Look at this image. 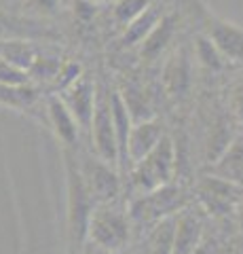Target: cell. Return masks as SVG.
<instances>
[{
    "instance_id": "cell-6",
    "label": "cell",
    "mask_w": 243,
    "mask_h": 254,
    "mask_svg": "<svg viewBox=\"0 0 243 254\" xmlns=\"http://www.w3.org/2000/svg\"><path fill=\"white\" fill-rule=\"evenodd\" d=\"M197 195H199V203L207 214H211V216H226V214L239 210L243 201V187L226 178L207 174V176H201L197 182Z\"/></svg>"
},
{
    "instance_id": "cell-25",
    "label": "cell",
    "mask_w": 243,
    "mask_h": 254,
    "mask_svg": "<svg viewBox=\"0 0 243 254\" xmlns=\"http://www.w3.org/2000/svg\"><path fill=\"white\" fill-rule=\"evenodd\" d=\"M152 4V0H116L114 4V19L121 26H129V23L142 15L148 6Z\"/></svg>"
},
{
    "instance_id": "cell-2",
    "label": "cell",
    "mask_w": 243,
    "mask_h": 254,
    "mask_svg": "<svg viewBox=\"0 0 243 254\" xmlns=\"http://www.w3.org/2000/svg\"><path fill=\"white\" fill-rule=\"evenodd\" d=\"M178 172V153H176V142L171 136H163L150 153L142 161H138L129 170L131 187L138 195L154 190L159 187H165L174 180Z\"/></svg>"
},
{
    "instance_id": "cell-27",
    "label": "cell",
    "mask_w": 243,
    "mask_h": 254,
    "mask_svg": "<svg viewBox=\"0 0 243 254\" xmlns=\"http://www.w3.org/2000/svg\"><path fill=\"white\" fill-rule=\"evenodd\" d=\"M83 74H85L83 72V66L78 62H64V64H61V70H59L57 78L53 81V83H55V89L57 91L68 89V87L72 85V83H76Z\"/></svg>"
},
{
    "instance_id": "cell-8",
    "label": "cell",
    "mask_w": 243,
    "mask_h": 254,
    "mask_svg": "<svg viewBox=\"0 0 243 254\" xmlns=\"http://www.w3.org/2000/svg\"><path fill=\"white\" fill-rule=\"evenodd\" d=\"M203 17H205L203 34L218 47V51L224 55V60L243 62V28L209 13H203Z\"/></svg>"
},
{
    "instance_id": "cell-33",
    "label": "cell",
    "mask_w": 243,
    "mask_h": 254,
    "mask_svg": "<svg viewBox=\"0 0 243 254\" xmlns=\"http://www.w3.org/2000/svg\"><path fill=\"white\" fill-rule=\"evenodd\" d=\"M76 254H89V252H76Z\"/></svg>"
},
{
    "instance_id": "cell-16",
    "label": "cell",
    "mask_w": 243,
    "mask_h": 254,
    "mask_svg": "<svg viewBox=\"0 0 243 254\" xmlns=\"http://www.w3.org/2000/svg\"><path fill=\"white\" fill-rule=\"evenodd\" d=\"M207 174L226 178L243 187V133H237V138L231 142V146L214 163L207 165Z\"/></svg>"
},
{
    "instance_id": "cell-29",
    "label": "cell",
    "mask_w": 243,
    "mask_h": 254,
    "mask_svg": "<svg viewBox=\"0 0 243 254\" xmlns=\"http://www.w3.org/2000/svg\"><path fill=\"white\" fill-rule=\"evenodd\" d=\"M61 0H23V4L30 11H36L38 15H55Z\"/></svg>"
},
{
    "instance_id": "cell-7",
    "label": "cell",
    "mask_w": 243,
    "mask_h": 254,
    "mask_svg": "<svg viewBox=\"0 0 243 254\" xmlns=\"http://www.w3.org/2000/svg\"><path fill=\"white\" fill-rule=\"evenodd\" d=\"M78 165H81L83 178L87 182V189L96 203L116 201L121 193V178L116 172V165L106 163L99 157H83Z\"/></svg>"
},
{
    "instance_id": "cell-28",
    "label": "cell",
    "mask_w": 243,
    "mask_h": 254,
    "mask_svg": "<svg viewBox=\"0 0 243 254\" xmlns=\"http://www.w3.org/2000/svg\"><path fill=\"white\" fill-rule=\"evenodd\" d=\"M229 106H231V115L235 117V121L243 123V81H239V83L231 89Z\"/></svg>"
},
{
    "instance_id": "cell-19",
    "label": "cell",
    "mask_w": 243,
    "mask_h": 254,
    "mask_svg": "<svg viewBox=\"0 0 243 254\" xmlns=\"http://www.w3.org/2000/svg\"><path fill=\"white\" fill-rule=\"evenodd\" d=\"M176 227H178V214H171L152 225L150 233L146 237V254H171L174 252L176 240Z\"/></svg>"
},
{
    "instance_id": "cell-20",
    "label": "cell",
    "mask_w": 243,
    "mask_h": 254,
    "mask_svg": "<svg viewBox=\"0 0 243 254\" xmlns=\"http://www.w3.org/2000/svg\"><path fill=\"white\" fill-rule=\"evenodd\" d=\"M237 138L233 123L226 117H218L209 127V136H207V144H205V161L211 165L220 157L226 148L231 146V142Z\"/></svg>"
},
{
    "instance_id": "cell-1",
    "label": "cell",
    "mask_w": 243,
    "mask_h": 254,
    "mask_svg": "<svg viewBox=\"0 0 243 254\" xmlns=\"http://www.w3.org/2000/svg\"><path fill=\"white\" fill-rule=\"evenodd\" d=\"M64 159H66V185H68V233L70 240L81 246L87 242L89 218L97 203L89 193L87 182L83 178L81 165H78V159L72 153V148L64 150Z\"/></svg>"
},
{
    "instance_id": "cell-11",
    "label": "cell",
    "mask_w": 243,
    "mask_h": 254,
    "mask_svg": "<svg viewBox=\"0 0 243 254\" xmlns=\"http://www.w3.org/2000/svg\"><path fill=\"white\" fill-rule=\"evenodd\" d=\"M68 108L72 110V115L76 117L78 125L83 131H91V121H93V113H96V98H97V87L91 81L87 74H83L76 83H72L59 93Z\"/></svg>"
},
{
    "instance_id": "cell-4",
    "label": "cell",
    "mask_w": 243,
    "mask_h": 254,
    "mask_svg": "<svg viewBox=\"0 0 243 254\" xmlns=\"http://www.w3.org/2000/svg\"><path fill=\"white\" fill-rule=\"evenodd\" d=\"M191 197L186 195V190L182 187L176 185H165L154 190L138 195L129 205V218L133 225H156L159 220L165 216L182 212Z\"/></svg>"
},
{
    "instance_id": "cell-22",
    "label": "cell",
    "mask_w": 243,
    "mask_h": 254,
    "mask_svg": "<svg viewBox=\"0 0 243 254\" xmlns=\"http://www.w3.org/2000/svg\"><path fill=\"white\" fill-rule=\"evenodd\" d=\"M38 55V49L32 41L26 38H9V41H0V58L9 64H15L23 70H30Z\"/></svg>"
},
{
    "instance_id": "cell-5",
    "label": "cell",
    "mask_w": 243,
    "mask_h": 254,
    "mask_svg": "<svg viewBox=\"0 0 243 254\" xmlns=\"http://www.w3.org/2000/svg\"><path fill=\"white\" fill-rule=\"evenodd\" d=\"M110 91L104 85L97 87L96 98V113L91 121V144L96 148V157L104 159L106 163L119 165V144H116V131H114V119H112V104H110Z\"/></svg>"
},
{
    "instance_id": "cell-30",
    "label": "cell",
    "mask_w": 243,
    "mask_h": 254,
    "mask_svg": "<svg viewBox=\"0 0 243 254\" xmlns=\"http://www.w3.org/2000/svg\"><path fill=\"white\" fill-rule=\"evenodd\" d=\"M74 13L81 21H89L96 15V4H93V0H78L74 4Z\"/></svg>"
},
{
    "instance_id": "cell-24",
    "label": "cell",
    "mask_w": 243,
    "mask_h": 254,
    "mask_svg": "<svg viewBox=\"0 0 243 254\" xmlns=\"http://www.w3.org/2000/svg\"><path fill=\"white\" fill-rule=\"evenodd\" d=\"M61 70V62L55 55H45V53H38L36 60L32 64V68L28 70L30 78H36L41 83H53L57 78Z\"/></svg>"
},
{
    "instance_id": "cell-21",
    "label": "cell",
    "mask_w": 243,
    "mask_h": 254,
    "mask_svg": "<svg viewBox=\"0 0 243 254\" xmlns=\"http://www.w3.org/2000/svg\"><path fill=\"white\" fill-rule=\"evenodd\" d=\"M161 17H163L161 11L156 9L154 4H150L142 15H138V17L133 19L129 26H125L123 38H121L123 47H136V45H142V41H144L148 34H150L152 28L161 21Z\"/></svg>"
},
{
    "instance_id": "cell-18",
    "label": "cell",
    "mask_w": 243,
    "mask_h": 254,
    "mask_svg": "<svg viewBox=\"0 0 243 254\" xmlns=\"http://www.w3.org/2000/svg\"><path fill=\"white\" fill-rule=\"evenodd\" d=\"M41 100V89L32 83L28 85H2L0 83V106L17 110V113H30Z\"/></svg>"
},
{
    "instance_id": "cell-13",
    "label": "cell",
    "mask_w": 243,
    "mask_h": 254,
    "mask_svg": "<svg viewBox=\"0 0 243 254\" xmlns=\"http://www.w3.org/2000/svg\"><path fill=\"white\" fill-rule=\"evenodd\" d=\"M203 246V220L197 212L184 208L178 212V227L174 252L171 254H197Z\"/></svg>"
},
{
    "instance_id": "cell-31",
    "label": "cell",
    "mask_w": 243,
    "mask_h": 254,
    "mask_svg": "<svg viewBox=\"0 0 243 254\" xmlns=\"http://www.w3.org/2000/svg\"><path fill=\"white\" fill-rule=\"evenodd\" d=\"M237 216H239V227L243 229V201H241V205H239V210H237Z\"/></svg>"
},
{
    "instance_id": "cell-23",
    "label": "cell",
    "mask_w": 243,
    "mask_h": 254,
    "mask_svg": "<svg viewBox=\"0 0 243 254\" xmlns=\"http://www.w3.org/2000/svg\"><path fill=\"white\" fill-rule=\"evenodd\" d=\"M194 55H197L201 66L207 70H222L224 66V55L218 51V47L205 34L194 36Z\"/></svg>"
},
{
    "instance_id": "cell-12",
    "label": "cell",
    "mask_w": 243,
    "mask_h": 254,
    "mask_svg": "<svg viewBox=\"0 0 243 254\" xmlns=\"http://www.w3.org/2000/svg\"><path fill=\"white\" fill-rule=\"evenodd\" d=\"M165 136V127L156 119H146V121L133 123V129L129 133V144H127V161L129 170L138 161L150 153V150L159 144V140Z\"/></svg>"
},
{
    "instance_id": "cell-15",
    "label": "cell",
    "mask_w": 243,
    "mask_h": 254,
    "mask_svg": "<svg viewBox=\"0 0 243 254\" xmlns=\"http://www.w3.org/2000/svg\"><path fill=\"white\" fill-rule=\"evenodd\" d=\"M110 104H112V119H114V131H116V144H119V168L121 172L129 170L127 161V144H129V133L133 129V117L127 108L121 91H112L110 95Z\"/></svg>"
},
{
    "instance_id": "cell-3",
    "label": "cell",
    "mask_w": 243,
    "mask_h": 254,
    "mask_svg": "<svg viewBox=\"0 0 243 254\" xmlns=\"http://www.w3.org/2000/svg\"><path fill=\"white\" fill-rule=\"evenodd\" d=\"M131 218L114 201L97 203L91 212L87 227V242L104 252H121L129 242Z\"/></svg>"
},
{
    "instance_id": "cell-14",
    "label": "cell",
    "mask_w": 243,
    "mask_h": 254,
    "mask_svg": "<svg viewBox=\"0 0 243 254\" xmlns=\"http://www.w3.org/2000/svg\"><path fill=\"white\" fill-rule=\"evenodd\" d=\"M191 60L184 49L176 51L174 55L169 58V62L165 64V70H163V87L169 98H176V100H182L184 95L191 89Z\"/></svg>"
},
{
    "instance_id": "cell-17",
    "label": "cell",
    "mask_w": 243,
    "mask_h": 254,
    "mask_svg": "<svg viewBox=\"0 0 243 254\" xmlns=\"http://www.w3.org/2000/svg\"><path fill=\"white\" fill-rule=\"evenodd\" d=\"M176 26H178V17L176 15H163L161 21L152 28V32L148 34L142 45H140V55L146 62H152L161 55V51L171 43V38L176 34Z\"/></svg>"
},
{
    "instance_id": "cell-32",
    "label": "cell",
    "mask_w": 243,
    "mask_h": 254,
    "mask_svg": "<svg viewBox=\"0 0 243 254\" xmlns=\"http://www.w3.org/2000/svg\"><path fill=\"white\" fill-rule=\"evenodd\" d=\"M191 2H193V4H199V0H191Z\"/></svg>"
},
{
    "instance_id": "cell-26",
    "label": "cell",
    "mask_w": 243,
    "mask_h": 254,
    "mask_svg": "<svg viewBox=\"0 0 243 254\" xmlns=\"http://www.w3.org/2000/svg\"><path fill=\"white\" fill-rule=\"evenodd\" d=\"M32 78H30V72L23 70L15 64H9L6 60L0 58V83L2 85H28Z\"/></svg>"
},
{
    "instance_id": "cell-10",
    "label": "cell",
    "mask_w": 243,
    "mask_h": 254,
    "mask_svg": "<svg viewBox=\"0 0 243 254\" xmlns=\"http://www.w3.org/2000/svg\"><path fill=\"white\" fill-rule=\"evenodd\" d=\"M26 38V41H57L59 34L43 19L15 15L0 9V41Z\"/></svg>"
},
{
    "instance_id": "cell-9",
    "label": "cell",
    "mask_w": 243,
    "mask_h": 254,
    "mask_svg": "<svg viewBox=\"0 0 243 254\" xmlns=\"http://www.w3.org/2000/svg\"><path fill=\"white\" fill-rule=\"evenodd\" d=\"M47 123L55 133V138L64 144V148L78 146V136H81V125H78L72 110L68 108L59 93H49L45 100Z\"/></svg>"
}]
</instances>
